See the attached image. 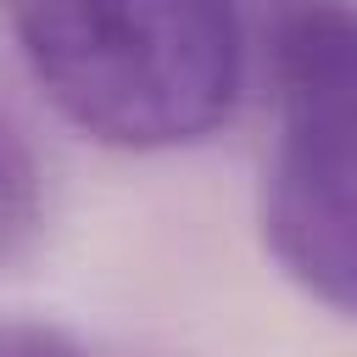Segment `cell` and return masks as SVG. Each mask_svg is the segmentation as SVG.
I'll use <instances>...</instances> for the list:
<instances>
[{"instance_id":"obj_1","label":"cell","mask_w":357,"mask_h":357,"mask_svg":"<svg viewBox=\"0 0 357 357\" xmlns=\"http://www.w3.org/2000/svg\"><path fill=\"white\" fill-rule=\"evenodd\" d=\"M45 100L112 151H178L240 100L234 0H0Z\"/></svg>"},{"instance_id":"obj_2","label":"cell","mask_w":357,"mask_h":357,"mask_svg":"<svg viewBox=\"0 0 357 357\" xmlns=\"http://www.w3.org/2000/svg\"><path fill=\"white\" fill-rule=\"evenodd\" d=\"M257 223L307 301L357 318V6L307 0L279 28Z\"/></svg>"},{"instance_id":"obj_3","label":"cell","mask_w":357,"mask_h":357,"mask_svg":"<svg viewBox=\"0 0 357 357\" xmlns=\"http://www.w3.org/2000/svg\"><path fill=\"white\" fill-rule=\"evenodd\" d=\"M45 240V167L22 128L0 117V268H17Z\"/></svg>"},{"instance_id":"obj_4","label":"cell","mask_w":357,"mask_h":357,"mask_svg":"<svg viewBox=\"0 0 357 357\" xmlns=\"http://www.w3.org/2000/svg\"><path fill=\"white\" fill-rule=\"evenodd\" d=\"M0 357H95V351L50 318H0Z\"/></svg>"}]
</instances>
